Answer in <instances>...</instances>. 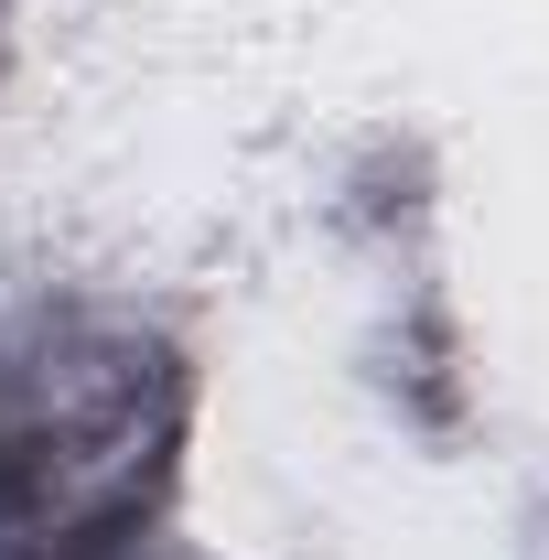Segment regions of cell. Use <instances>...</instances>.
Returning <instances> with one entry per match:
<instances>
[{"instance_id":"obj_2","label":"cell","mask_w":549,"mask_h":560,"mask_svg":"<svg viewBox=\"0 0 549 560\" xmlns=\"http://www.w3.org/2000/svg\"><path fill=\"white\" fill-rule=\"evenodd\" d=\"M108 560H119V550H108Z\"/></svg>"},{"instance_id":"obj_1","label":"cell","mask_w":549,"mask_h":560,"mask_svg":"<svg viewBox=\"0 0 549 560\" xmlns=\"http://www.w3.org/2000/svg\"><path fill=\"white\" fill-rule=\"evenodd\" d=\"M184 355L130 313L44 302L0 324V550L108 560L173 486L184 453Z\"/></svg>"}]
</instances>
